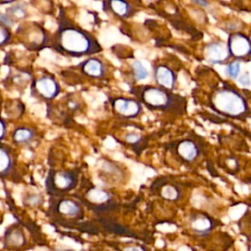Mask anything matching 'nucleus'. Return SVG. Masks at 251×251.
<instances>
[{"label": "nucleus", "instance_id": "29", "mask_svg": "<svg viewBox=\"0 0 251 251\" xmlns=\"http://www.w3.org/2000/svg\"><path fill=\"white\" fill-rule=\"evenodd\" d=\"M0 22L4 23L5 25H9L10 27H12L14 25H15V22L9 17V15L5 12V13H2L0 12Z\"/></svg>", "mask_w": 251, "mask_h": 251}, {"label": "nucleus", "instance_id": "28", "mask_svg": "<svg viewBox=\"0 0 251 251\" xmlns=\"http://www.w3.org/2000/svg\"><path fill=\"white\" fill-rule=\"evenodd\" d=\"M238 81L243 86H249L251 84V77L249 73H244L240 76H238Z\"/></svg>", "mask_w": 251, "mask_h": 251}, {"label": "nucleus", "instance_id": "20", "mask_svg": "<svg viewBox=\"0 0 251 251\" xmlns=\"http://www.w3.org/2000/svg\"><path fill=\"white\" fill-rule=\"evenodd\" d=\"M158 194L165 200L176 201L180 198L179 188L171 182H165L158 186Z\"/></svg>", "mask_w": 251, "mask_h": 251}, {"label": "nucleus", "instance_id": "21", "mask_svg": "<svg viewBox=\"0 0 251 251\" xmlns=\"http://www.w3.org/2000/svg\"><path fill=\"white\" fill-rule=\"evenodd\" d=\"M87 200L93 205H103V203H109L111 199V194L104 189L92 187L86 192Z\"/></svg>", "mask_w": 251, "mask_h": 251}, {"label": "nucleus", "instance_id": "8", "mask_svg": "<svg viewBox=\"0 0 251 251\" xmlns=\"http://www.w3.org/2000/svg\"><path fill=\"white\" fill-rule=\"evenodd\" d=\"M110 104L114 115L125 120L138 118L143 110V105L134 96L113 97L110 99Z\"/></svg>", "mask_w": 251, "mask_h": 251}, {"label": "nucleus", "instance_id": "9", "mask_svg": "<svg viewBox=\"0 0 251 251\" xmlns=\"http://www.w3.org/2000/svg\"><path fill=\"white\" fill-rule=\"evenodd\" d=\"M226 45L230 58L234 60L245 61L251 57V39L244 33H230Z\"/></svg>", "mask_w": 251, "mask_h": 251}, {"label": "nucleus", "instance_id": "2", "mask_svg": "<svg viewBox=\"0 0 251 251\" xmlns=\"http://www.w3.org/2000/svg\"><path fill=\"white\" fill-rule=\"evenodd\" d=\"M130 93L140 103L151 111H159L173 115H183L186 109L185 99L172 90L158 85H135L129 89Z\"/></svg>", "mask_w": 251, "mask_h": 251}, {"label": "nucleus", "instance_id": "23", "mask_svg": "<svg viewBox=\"0 0 251 251\" xmlns=\"http://www.w3.org/2000/svg\"><path fill=\"white\" fill-rule=\"evenodd\" d=\"M6 13L9 15V17L16 23L17 21H21L26 18L27 16V10L25 3H12L10 7L7 8Z\"/></svg>", "mask_w": 251, "mask_h": 251}, {"label": "nucleus", "instance_id": "7", "mask_svg": "<svg viewBox=\"0 0 251 251\" xmlns=\"http://www.w3.org/2000/svg\"><path fill=\"white\" fill-rule=\"evenodd\" d=\"M60 92V83L52 75H41L31 79L30 93L39 101L51 103L59 96Z\"/></svg>", "mask_w": 251, "mask_h": 251}, {"label": "nucleus", "instance_id": "12", "mask_svg": "<svg viewBox=\"0 0 251 251\" xmlns=\"http://www.w3.org/2000/svg\"><path fill=\"white\" fill-rule=\"evenodd\" d=\"M204 59L215 65H222L228 61L230 58L227 45L223 41H212L205 45L203 49Z\"/></svg>", "mask_w": 251, "mask_h": 251}, {"label": "nucleus", "instance_id": "5", "mask_svg": "<svg viewBox=\"0 0 251 251\" xmlns=\"http://www.w3.org/2000/svg\"><path fill=\"white\" fill-rule=\"evenodd\" d=\"M50 212L55 217L65 221H79L84 217L81 203L66 195L50 196Z\"/></svg>", "mask_w": 251, "mask_h": 251}, {"label": "nucleus", "instance_id": "11", "mask_svg": "<svg viewBox=\"0 0 251 251\" xmlns=\"http://www.w3.org/2000/svg\"><path fill=\"white\" fill-rule=\"evenodd\" d=\"M1 240L3 248L7 250H19L26 245L25 230L19 224H13L6 227Z\"/></svg>", "mask_w": 251, "mask_h": 251}, {"label": "nucleus", "instance_id": "25", "mask_svg": "<svg viewBox=\"0 0 251 251\" xmlns=\"http://www.w3.org/2000/svg\"><path fill=\"white\" fill-rule=\"evenodd\" d=\"M12 36L11 27L0 22V48L8 45L12 41Z\"/></svg>", "mask_w": 251, "mask_h": 251}, {"label": "nucleus", "instance_id": "19", "mask_svg": "<svg viewBox=\"0 0 251 251\" xmlns=\"http://www.w3.org/2000/svg\"><path fill=\"white\" fill-rule=\"evenodd\" d=\"M100 176L104 181L118 182L123 178L124 173L119 165L113 162H105L101 166Z\"/></svg>", "mask_w": 251, "mask_h": 251}, {"label": "nucleus", "instance_id": "6", "mask_svg": "<svg viewBox=\"0 0 251 251\" xmlns=\"http://www.w3.org/2000/svg\"><path fill=\"white\" fill-rule=\"evenodd\" d=\"M19 40L28 49L39 50L49 47L51 35L36 23H23L17 29Z\"/></svg>", "mask_w": 251, "mask_h": 251}, {"label": "nucleus", "instance_id": "34", "mask_svg": "<svg viewBox=\"0 0 251 251\" xmlns=\"http://www.w3.org/2000/svg\"><path fill=\"white\" fill-rule=\"evenodd\" d=\"M0 223H1V218H0Z\"/></svg>", "mask_w": 251, "mask_h": 251}, {"label": "nucleus", "instance_id": "30", "mask_svg": "<svg viewBox=\"0 0 251 251\" xmlns=\"http://www.w3.org/2000/svg\"><path fill=\"white\" fill-rule=\"evenodd\" d=\"M7 134V124L4 119L0 117V141H2Z\"/></svg>", "mask_w": 251, "mask_h": 251}, {"label": "nucleus", "instance_id": "26", "mask_svg": "<svg viewBox=\"0 0 251 251\" xmlns=\"http://www.w3.org/2000/svg\"><path fill=\"white\" fill-rule=\"evenodd\" d=\"M240 71H241V66H240V63L238 60H234V61L227 63L226 72V75L230 78H234V79L237 78L240 75Z\"/></svg>", "mask_w": 251, "mask_h": 251}, {"label": "nucleus", "instance_id": "15", "mask_svg": "<svg viewBox=\"0 0 251 251\" xmlns=\"http://www.w3.org/2000/svg\"><path fill=\"white\" fill-rule=\"evenodd\" d=\"M103 9L105 12L119 19L130 18L134 13V7L128 0H103Z\"/></svg>", "mask_w": 251, "mask_h": 251}, {"label": "nucleus", "instance_id": "27", "mask_svg": "<svg viewBox=\"0 0 251 251\" xmlns=\"http://www.w3.org/2000/svg\"><path fill=\"white\" fill-rule=\"evenodd\" d=\"M124 139H125V142H126L127 144L134 146L140 142L141 136L139 134H136L135 132H128L125 135Z\"/></svg>", "mask_w": 251, "mask_h": 251}, {"label": "nucleus", "instance_id": "24", "mask_svg": "<svg viewBox=\"0 0 251 251\" xmlns=\"http://www.w3.org/2000/svg\"><path fill=\"white\" fill-rule=\"evenodd\" d=\"M43 202H44V198L42 194L38 192L30 191L24 196V204L30 208H38L42 206Z\"/></svg>", "mask_w": 251, "mask_h": 251}, {"label": "nucleus", "instance_id": "1", "mask_svg": "<svg viewBox=\"0 0 251 251\" xmlns=\"http://www.w3.org/2000/svg\"><path fill=\"white\" fill-rule=\"evenodd\" d=\"M49 47L63 56L72 58L88 57L102 51L97 38L69 20L64 12L58 17V26L51 35Z\"/></svg>", "mask_w": 251, "mask_h": 251}, {"label": "nucleus", "instance_id": "16", "mask_svg": "<svg viewBox=\"0 0 251 251\" xmlns=\"http://www.w3.org/2000/svg\"><path fill=\"white\" fill-rule=\"evenodd\" d=\"M189 227L197 234L209 233L216 226V221L203 212H194L189 216Z\"/></svg>", "mask_w": 251, "mask_h": 251}, {"label": "nucleus", "instance_id": "4", "mask_svg": "<svg viewBox=\"0 0 251 251\" xmlns=\"http://www.w3.org/2000/svg\"><path fill=\"white\" fill-rule=\"evenodd\" d=\"M78 181L77 170H52L46 176L45 190L50 196L66 195L77 186Z\"/></svg>", "mask_w": 251, "mask_h": 251}, {"label": "nucleus", "instance_id": "18", "mask_svg": "<svg viewBox=\"0 0 251 251\" xmlns=\"http://www.w3.org/2000/svg\"><path fill=\"white\" fill-rule=\"evenodd\" d=\"M37 132L36 129L28 126H21L16 127L11 133V138L14 144L16 145H27L33 142L36 138Z\"/></svg>", "mask_w": 251, "mask_h": 251}, {"label": "nucleus", "instance_id": "14", "mask_svg": "<svg viewBox=\"0 0 251 251\" xmlns=\"http://www.w3.org/2000/svg\"><path fill=\"white\" fill-rule=\"evenodd\" d=\"M153 78L156 85L173 90L176 83V73L165 64H156L153 67Z\"/></svg>", "mask_w": 251, "mask_h": 251}, {"label": "nucleus", "instance_id": "33", "mask_svg": "<svg viewBox=\"0 0 251 251\" xmlns=\"http://www.w3.org/2000/svg\"><path fill=\"white\" fill-rule=\"evenodd\" d=\"M249 249H250V250H251V245H250V247H249Z\"/></svg>", "mask_w": 251, "mask_h": 251}, {"label": "nucleus", "instance_id": "10", "mask_svg": "<svg viewBox=\"0 0 251 251\" xmlns=\"http://www.w3.org/2000/svg\"><path fill=\"white\" fill-rule=\"evenodd\" d=\"M75 68L86 77L92 79H102L108 75L107 64L99 57L91 55L75 66Z\"/></svg>", "mask_w": 251, "mask_h": 251}, {"label": "nucleus", "instance_id": "17", "mask_svg": "<svg viewBox=\"0 0 251 251\" xmlns=\"http://www.w3.org/2000/svg\"><path fill=\"white\" fill-rule=\"evenodd\" d=\"M176 157L184 163H192L200 154V149L196 142L190 139H182L174 146Z\"/></svg>", "mask_w": 251, "mask_h": 251}, {"label": "nucleus", "instance_id": "13", "mask_svg": "<svg viewBox=\"0 0 251 251\" xmlns=\"http://www.w3.org/2000/svg\"><path fill=\"white\" fill-rule=\"evenodd\" d=\"M17 174V157L12 148L0 141V177L14 178Z\"/></svg>", "mask_w": 251, "mask_h": 251}, {"label": "nucleus", "instance_id": "31", "mask_svg": "<svg viewBox=\"0 0 251 251\" xmlns=\"http://www.w3.org/2000/svg\"><path fill=\"white\" fill-rule=\"evenodd\" d=\"M191 2L193 4H195L196 6H199V7H202V8H209L210 7L209 0H191Z\"/></svg>", "mask_w": 251, "mask_h": 251}, {"label": "nucleus", "instance_id": "32", "mask_svg": "<svg viewBox=\"0 0 251 251\" xmlns=\"http://www.w3.org/2000/svg\"><path fill=\"white\" fill-rule=\"evenodd\" d=\"M18 0H0V5H3V4H12V3H15L17 2Z\"/></svg>", "mask_w": 251, "mask_h": 251}, {"label": "nucleus", "instance_id": "3", "mask_svg": "<svg viewBox=\"0 0 251 251\" xmlns=\"http://www.w3.org/2000/svg\"><path fill=\"white\" fill-rule=\"evenodd\" d=\"M210 106L221 116L230 119L243 120L250 113L243 95L230 86H224L213 92L210 97Z\"/></svg>", "mask_w": 251, "mask_h": 251}, {"label": "nucleus", "instance_id": "22", "mask_svg": "<svg viewBox=\"0 0 251 251\" xmlns=\"http://www.w3.org/2000/svg\"><path fill=\"white\" fill-rule=\"evenodd\" d=\"M130 74L134 82H140L142 80H145L149 76V71L139 60H134L133 62H131Z\"/></svg>", "mask_w": 251, "mask_h": 251}]
</instances>
